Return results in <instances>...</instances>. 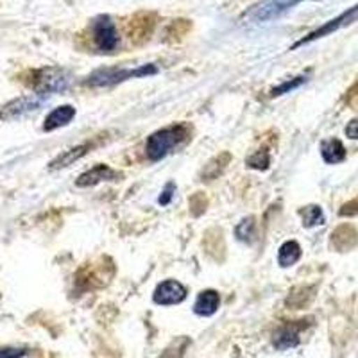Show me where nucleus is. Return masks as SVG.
Instances as JSON below:
<instances>
[{"label":"nucleus","mask_w":358,"mask_h":358,"mask_svg":"<svg viewBox=\"0 0 358 358\" xmlns=\"http://www.w3.org/2000/svg\"><path fill=\"white\" fill-rule=\"evenodd\" d=\"M358 20V4L353 6V8H350L348 11H344L342 15H338L337 18H334V20L326 22L324 25H321L319 29H315L313 33H310L308 36L301 38V40L297 41V43L292 45V49H297V47H303V45L310 43V41H315L319 40V38H324L328 36V34L335 33V31H338V29L346 27V25H351L353 22Z\"/></svg>","instance_id":"obj_6"},{"label":"nucleus","mask_w":358,"mask_h":358,"mask_svg":"<svg viewBox=\"0 0 358 358\" xmlns=\"http://www.w3.org/2000/svg\"><path fill=\"white\" fill-rule=\"evenodd\" d=\"M158 73V69L155 65H142L138 69H101L94 72L86 79V85L94 88H108V86L118 85L127 79L134 78H147Z\"/></svg>","instance_id":"obj_2"},{"label":"nucleus","mask_w":358,"mask_h":358,"mask_svg":"<svg viewBox=\"0 0 358 358\" xmlns=\"http://www.w3.org/2000/svg\"><path fill=\"white\" fill-rule=\"evenodd\" d=\"M185 297H187V289H185L179 281L167 280L156 287L152 299H155L156 305L169 306V305H178V303L183 301Z\"/></svg>","instance_id":"obj_8"},{"label":"nucleus","mask_w":358,"mask_h":358,"mask_svg":"<svg viewBox=\"0 0 358 358\" xmlns=\"http://www.w3.org/2000/svg\"><path fill=\"white\" fill-rule=\"evenodd\" d=\"M70 76L62 69L47 66V69L34 70L31 73V86L41 97H49L54 94H62L69 88Z\"/></svg>","instance_id":"obj_3"},{"label":"nucleus","mask_w":358,"mask_h":358,"mask_svg":"<svg viewBox=\"0 0 358 358\" xmlns=\"http://www.w3.org/2000/svg\"><path fill=\"white\" fill-rule=\"evenodd\" d=\"M47 101V97H41V95H27V97H20L17 101L8 102L6 106L0 108V118H18L22 115H27L31 111H36L38 108Z\"/></svg>","instance_id":"obj_7"},{"label":"nucleus","mask_w":358,"mask_h":358,"mask_svg":"<svg viewBox=\"0 0 358 358\" xmlns=\"http://www.w3.org/2000/svg\"><path fill=\"white\" fill-rule=\"evenodd\" d=\"M321 156L326 163L335 165V163H341L346 159V149H344L341 140L337 138L326 140V142H322L321 145Z\"/></svg>","instance_id":"obj_15"},{"label":"nucleus","mask_w":358,"mask_h":358,"mask_svg":"<svg viewBox=\"0 0 358 358\" xmlns=\"http://www.w3.org/2000/svg\"><path fill=\"white\" fill-rule=\"evenodd\" d=\"M299 213H301L303 226L305 228H313V226H319V224L324 222V213H322V210L319 206H306Z\"/></svg>","instance_id":"obj_18"},{"label":"nucleus","mask_w":358,"mask_h":358,"mask_svg":"<svg viewBox=\"0 0 358 358\" xmlns=\"http://www.w3.org/2000/svg\"><path fill=\"white\" fill-rule=\"evenodd\" d=\"M73 117H76V108L70 106V104L56 108V110L50 111V113L47 115V118H45L43 131H54L59 129V127L69 126L73 120Z\"/></svg>","instance_id":"obj_10"},{"label":"nucleus","mask_w":358,"mask_h":358,"mask_svg":"<svg viewBox=\"0 0 358 358\" xmlns=\"http://www.w3.org/2000/svg\"><path fill=\"white\" fill-rule=\"evenodd\" d=\"M94 43L101 52L111 54L118 47V31L110 17H99L92 24Z\"/></svg>","instance_id":"obj_5"},{"label":"nucleus","mask_w":358,"mask_h":358,"mask_svg":"<svg viewBox=\"0 0 358 358\" xmlns=\"http://www.w3.org/2000/svg\"><path fill=\"white\" fill-rule=\"evenodd\" d=\"M303 0H260L257 4L249 8L244 13L242 20L245 24H264V22H273L276 18L283 17L287 11L296 8Z\"/></svg>","instance_id":"obj_4"},{"label":"nucleus","mask_w":358,"mask_h":358,"mask_svg":"<svg viewBox=\"0 0 358 358\" xmlns=\"http://www.w3.org/2000/svg\"><path fill=\"white\" fill-rule=\"evenodd\" d=\"M346 134H348V138H351V140L358 138V120H351V122L348 124Z\"/></svg>","instance_id":"obj_23"},{"label":"nucleus","mask_w":358,"mask_h":358,"mask_svg":"<svg viewBox=\"0 0 358 358\" xmlns=\"http://www.w3.org/2000/svg\"><path fill=\"white\" fill-rule=\"evenodd\" d=\"M305 81H306L305 76H299V78L292 79V81H285L283 85H280L278 88H274L273 92H271V97H280V95L283 94H289V92H292V90L299 88Z\"/></svg>","instance_id":"obj_19"},{"label":"nucleus","mask_w":358,"mask_h":358,"mask_svg":"<svg viewBox=\"0 0 358 358\" xmlns=\"http://www.w3.org/2000/svg\"><path fill=\"white\" fill-rule=\"evenodd\" d=\"M129 34L131 40H145L155 29V17L151 13H140L129 22Z\"/></svg>","instance_id":"obj_11"},{"label":"nucleus","mask_w":358,"mask_h":358,"mask_svg":"<svg viewBox=\"0 0 358 358\" xmlns=\"http://www.w3.org/2000/svg\"><path fill=\"white\" fill-rule=\"evenodd\" d=\"M235 235L238 241L251 244V242L255 241V236H257V222H255V219L249 217V219L242 220V222L236 226Z\"/></svg>","instance_id":"obj_17"},{"label":"nucleus","mask_w":358,"mask_h":358,"mask_svg":"<svg viewBox=\"0 0 358 358\" xmlns=\"http://www.w3.org/2000/svg\"><path fill=\"white\" fill-rule=\"evenodd\" d=\"M172 192H174V185L169 183L167 187H165V190L162 192V196H159V204H163V206H167L169 203H171L172 199Z\"/></svg>","instance_id":"obj_22"},{"label":"nucleus","mask_w":358,"mask_h":358,"mask_svg":"<svg viewBox=\"0 0 358 358\" xmlns=\"http://www.w3.org/2000/svg\"><path fill=\"white\" fill-rule=\"evenodd\" d=\"M219 292H215V290H203V292L199 294V297H197L196 305H194V312H196L197 315L210 317V315H213V313L219 310Z\"/></svg>","instance_id":"obj_13"},{"label":"nucleus","mask_w":358,"mask_h":358,"mask_svg":"<svg viewBox=\"0 0 358 358\" xmlns=\"http://www.w3.org/2000/svg\"><path fill=\"white\" fill-rule=\"evenodd\" d=\"M303 324H289L283 326L280 331L274 337V346L278 350H289V348H294L299 342V331H301Z\"/></svg>","instance_id":"obj_14"},{"label":"nucleus","mask_w":358,"mask_h":358,"mask_svg":"<svg viewBox=\"0 0 358 358\" xmlns=\"http://www.w3.org/2000/svg\"><path fill=\"white\" fill-rule=\"evenodd\" d=\"M248 165L251 169H257V171H265L271 165V156L267 151H258L248 159Z\"/></svg>","instance_id":"obj_20"},{"label":"nucleus","mask_w":358,"mask_h":358,"mask_svg":"<svg viewBox=\"0 0 358 358\" xmlns=\"http://www.w3.org/2000/svg\"><path fill=\"white\" fill-rule=\"evenodd\" d=\"M355 213H358V199L355 203L344 204L341 210V215H355Z\"/></svg>","instance_id":"obj_24"},{"label":"nucleus","mask_w":358,"mask_h":358,"mask_svg":"<svg viewBox=\"0 0 358 358\" xmlns=\"http://www.w3.org/2000/svg\"><path fill=\"white\" fill-rule=\"evenodd\" d=\"M24 355V350H15V348H2L0 350V358H22Z\"/></svg>","instance_id":"obj_21"},{"label":"nucleus","mask_w":358,"mask_h":358,"mask_svg":"<svg viewBox=\"0 0 358 358\" xmlns=\"http://www.w3.org/2000/svg\"><path fill=\"white\" fill-rule=\"evenodd\" d=\"M90 149H92V145H90V143H83V145L72 147V149H69V151L62 152V155L57 156L56 159H52L49 165V169L50 171H59V169L70 167V165H73L76 162H79L83 156H86V152H88Z\"/></svg>","instance_id":"obj_12"},{"label":"nucleus","mask_w":358,"mask_h":358,"mask_svg":"<svg viewBox=\"0 0 358 358\" xmlns=\"http://www.w3.org/2000/svg\"><path fill=\"white\" fill-rule=\"evenodd\" d=\"M120 179V174L117 171L110 167V165H104V163H99L95 167H92L90 171L83 172L78 178L76 185L81 188L86 187H95V185L102 183V181H117Z\"/></svg>","instance_id":"obj_9"},{"label":"nucleus","mask_w":358,"mask_h":358,"mask_svg":"<svg viewBox=\"0 0 358 358\" xmlns=\"http://www.w3.org/2000/svg\"><path fill=\"white\" fill-rule=\"evenodd\" d=\"M299 258H301V245L296 241H287L285 244H281L278 251V264L281 267H292Z\"/></svg>","instance_id":"obj_16"},{"label":"nucleus","mask_w":358,"mask_h":358,"mask_svg":"<svg viewBox=\"0 0 358 358\" xmlns=\"http://www.w3.org/2000/svg\"><path fill=\"white\" fill-rule=\"evenodd\" d=\"M188 136V127L183 124L178 126L163 127V129L152 133L145 142L147 158L151 162H159L167 155H171L179 143H183Z\"/></svg>","instance_id":"obj_1"}]
</instances>
